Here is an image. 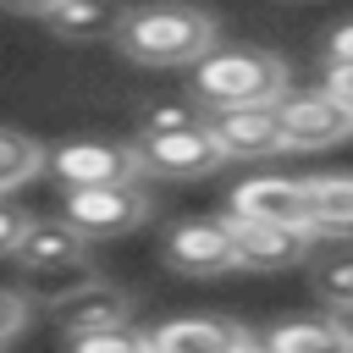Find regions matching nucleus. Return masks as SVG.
<instances>
[{"mask_svg": "<svg viewBox=\"0 0 353 353\" xmlns=\"http://www.w3.org/2000/svg\"><path fill=\"white\" fill-rule=\"evenodd\" d=\"M287 88V66L270 50L254 44H210L193 61V99L204 110H248V105H276Z\"/></svg>", "mask_w": 353, "mask_h": 353, "instance_id": "f257e3e1", "label": "nucleus"}, {"mask_svg": "<svg viewBox=\"0 0 353 353\" xmlns=\"http://www.w3.org/2000/svg\"><path fill=\"white\" fill-rule=\"evenodd\" d=\"M215 44V17L199 6H143L121 11L116 50L138 66H193Z\"/></svg>", "mask_w": 353, "mask_h": 353, "instance_id": "f03ea898", "label": "nucleus"}, {"mask_svg": "<svg viewBox=\"0 0 353 353\" xmlns=\"http://www.w3.org/2000/svg\"><path fill=\"white\" fill-rule=\"evenodd\" d=\"M61 221L94 243V237H121L132 226L149 221V193L138 182H116V188H72L61 199Z\"/></svg>", "mask_w": 353, "mask_h": 353, "instance_id": "7ed1b4c3", "label": "nucleus"}, {"mask_svg": "<svg viewBox=\"0 0 353 353\" xmlns=\"http://www.w3.org/2000/svg\"><path fill=\"white\" fill-rule=\"evenodd\" d=\"M44 171L72 193V188H116V182H132L138 165H132V149L116 143V138H72L61 149L44 154Z\"/></svg>", "mask_w": 353, "mask_h": 353, "instance_id": "20e7f679", "label": "nucleus"}, {"mask_svg": "<svg viewBox=\"0 0 353 353\" xmlns=\"http://www.w3.org/2000/svg\"><path fill=\"white\" fill-rule=\"evenodd\" d=\"M276 132H281V149H292V154L336 149V143L353 132V105H336V99H325V94L276 99Z\"/></svg>", "mask_w": 353, "mask_h": 353, "instance_id": "39448f33", "label": "nucleus"}, {"mask_svg": "<svg viewBox=\"0 0 353 353\" xmlns=\"http://www.w3.org/2000/svg\"><path fill=\"white\" fill-rule=\"evenodd\" d=\"M132 165L149 171V176H165V182H193V176H210L221 165L204 121L199 127H182V132H154V138H132Z\"/></svg>", "mask_w": 353, "mask_h": 353, "instance_id": "423d86ee", "label": "nucleus"}, {"mask_svg": "<svg viewBox=\"0 0 353 353\" xmlns=\"http://www.w3.org/2000/svg\"><path fill=\"white\" fill-rule=\"evenodd\" d=\"M204 132L215 143L221 160H265L281 154V132H276V105H248V110H210Z\"/></svg>", "mask_w": 353, "mask_h": 353, "instance_id": "0eeeda50", "label": "nucleus"}, {"mask_svg": "<svg viewBox=\"0 0 353 353\" xmlns=\"http://www.w3.org/2000/svg\"><path fill=\"white\" fill-rule=\"evenodd\" d=\"M226 221H237V226H303V188H298V176H248V182H237Z\"/></svg>", "mask_w": 353, "mask_h": 353, "instance_id": "6e6552de", "label": "nucleus"}, {"mask_svg": "<svg viewBox=\"0 0 353 353\" xmlns=\"http://www.w3.org/2000/svg\"><path fill=\"white\" fill-rule=\"evenodd\" d=\"M132 320V298L110 281H77L72 292L55 298V325L66 336H94V331H116Z\"/></svg>", "mask_w": 353, "mask_h": 353, "instance_id": "1a4fd4ad", "label": "nucleus"}, {"mask_svg": "<svg viewBox=\"0 0 353 353\" xmlns=\"http://www.w3.org/2000/svg\"><path fill=\"white\" fill-rule=\"evenodd\" d=\"M226 232H232L237 270H287V265L314 254V237L303 226H237V221H226Z\"/></svg>", "mask_w": 353, "mask_h": 353, "instance_id": "9d476101", "label": "nucleus"}, {"mask_svg": "<svg viewBox=\"0 0 353 353\" xmlns=\"http://www.w3.org/2000/svg\"><path fill=\"white\" fill-rule=\"evenodd\" d=\"M165 259H171V270H182V276H221V270H237L226 215H221V221H182V226L165 237Z\"/></svg>", "mask_w": 353, "mask_h": 353, "instance_id": "9b49d317", "label": "nucleus"}, {"mask_svg": "<svg viewBox=\"0 0 353 353\" xmlns=\"http://www.w3.org/2000/svg\"><path fill=\"white\" fill-rule=\"evenodd\" d=\"M17 265H28L33 276H50V270H77L83 259H88V243L66 226V221H33L28 215V226H22V237H17Z\"/></svg>", "mask_w": 353, "mask_h": 353, "instance_id": "f8f14e48", "label": "nucleus"}, {"mask_svg": "<svg viewBox=\"0 0 353 353\" xmlns=\"http://www.w3.org/2000/svg\"><path fill=\"white\" fill-rule=\"evenodd\" d=\"M44 33H55L61 44H94V39H116L121 28V6H88V0H66V6H22Z\"/></svg>", "mask_w": 353, "mask_h": 353, "instance_id": "ddd939ff", "label": "nucleus"}, {"mask_svg": "<svg viewBox=\"0 0 353 353\" xmlns=\"http://www.w3.org/2000/svg\"><path fill=\"white\" fill-rule=\"evenodd\" d=\"M298 188H303V226H309V237H336L342 243L353 232V182L342 171H320V176H309Z\"/></svg>", "mask_w": 353, "mask_h": 353, "instance_id": "4468645a", "label": "nucleus"}, {"mask_svg": "<svg viewBox=\"0 0 353 353\" xmlns=\"http://www.w3.org/2000/svg\"><path fill=\"white\" fill-rule=\"evenodd\" d=\"M143 342H149V353H237L248 336H243L232 320L188 314V320H165V325H154Z\"/></svg>", "mask_w": 353, "mask_h": 353, "instance_id": "2eb2a0df", "label": "nucleus"}, {"mask_svg": "<svg viewBox=\"0 0 353 353\" xmlns=\"http://www.w3.org/2000/svg\"><path fill=\"white\" fill-rule=\"evenodd\" d=\"M254 347L259 353H353L342 320H331V314H320V320H287V325H276Z\"/></svg>", "mask_w": 353, "mask_h": 353, "instance_id": "dca6fc26", "label": "nucleus"}, {"mask_svg": "<svg viewBox=\"0 0 353 353\" xmlns=\"http://www.w3.org/2000/svg\"><path fill=\"white\" fill-rule=\"evenodd\" d=\"M309 287H314L320 309H325L331 320H342V314H347V303H353V259H347V248H331V254L314 265Z\"/></svg>", "mask_w": 353, "mask_h": 353, "instance_id": "f3484780", "label": "nucleus"}, {"mask_svg": "<svg viewBox=\"0 0 353 353\" xmlns=\"http://www.w3.org/2000/svg\"><path fill=\"white\" fill-rule=\"evenodd\" d=\"M39 165H44V149H39L28 132H17V127H0V193L22 188V182H28Z\"/></svg>", "mask_w": 353, "mask_h": 353, "instance_id": "a211bd4d", "label": "nucleus"}, {"mask_svg": "<svg viewBox=\"0 0 353 353\" xmlns=\"http://www.w3.org/2000/svg\"><path fill=\"white\" fill-rule=\"evenodd\" d=\"M72 353H149L143 331L116 325V331H94V336H72Z\"/></svg>", "mask_w": 353, "mask_h": 353, "instance_id": "6ab92c4d", "label": "nucleus"}, {"mask_svg": "<svg viewBox=\"0 0 353 353\" xmlns=\"http://www.w3.org/2000/svg\"><path fill=\"white\" fill-rule=\"evenodd\" d=\"M182 127H199V116L188 105H154L143 121H138V138H154V132H182Z\"/></svg>", "mask_w": 353, "mask_h": 353, "instance_id": "aec40b11", "label": "nucleus"}, {"mask_svg": "<svg viewBox=\"0 0 353 353\" xmlns=\"http://www.w3.org/2000/svg\"><path fill=\"white\" fill-rule=\"evenodd\" d=\"M22 325H28V298L11 292V287H0V347H6Z\"/></svg>", "mask_w": 353, "mask_h": 353, "instance_id": "412c9836", "label": "nucleus"}, {"mask_svg": "<svg viewBox=\"0 0 353 353\" xmlns=\"http://www.w3.org/2000/svg\"><path fill=\"white\" fill-rule=\"evenodd\" d=\"M325 66H353V22H336L325 39Z\"/></svg>", "mask_w": 353, "mask_h": 353, "instance_id": "4be33fe9", "label": "nucleus"}, {"mask_svg": "<svg viewBox=\"0 0 353 353\" xmlns=\"http://www.w3.org/2000/svg\"><path fill=\"white\" fill-rule=\"evenodd\" d=\"M22 226H28V210H17V204H6V199H0V254H11V248H17Z\"/></svg>", "mask_w": 353, "mask_h": 353, "instance_id": "5701e85b", "label": "nucleus"}, {"mask_svg": "<svg viewBox=\"0 0 353 353\" xmlns=\"http://www.w3.org/2000/svg\"><path fill=\"white\" fill-rule=\"evenodd\" d=\"M320 94L336 99V105H353V66H325V88Z\"/></svg>", "mask_w": 353, "mask_h": 353, "instance_id": "b1692460", "label": "nucleus"}, {"mask_svg": "<svg viewBox=\"0 0 353 353\" xmlns=\"http://www.w3.org/2000/svg\"><path fill=\"white\" fill-rule=\"evenodd\" d=\"M237 353H259V347H254V336H248V342H243V347H237Z\"/></svg>", "mask_w": 353, "mask_h": 353, "instance_id": "393cba45", "label": "nucleus"}]
</instances>
